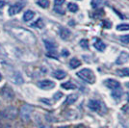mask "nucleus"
Masks as SVG:
<instances>
[{"label": "nucleus", "mask_w": 129, "mask_h": 128, "mask_svg": "<svg viewBox=\"0 0 129 128\" xmlns=\"http://www.w3.org/2000/svg\"><path fill=\"white\" fill-rule=\"evenodd\" d=\"M37 122H38V125L40 128H52L50 125H48V124H44V123H43L41 120H37Z\"/></svg>", "instance_id": "c756f323"}, {"label": "nucleus", "mask_w": 129, "mask_h": 128, "mask_svg": "<svg viewBox=\"0 0 129 128\" xmlns=\"http://www.w3.org/2000/svg\"><path fill=\"white\" fill-rule=\"evenodd\" d=\"M80 66H81V62L78 59L72 58L70 61V67L71 69H76V68H78V67H80Z\"/></svg>", "instance_id": "6ab92c4d"}, {"label": "nucleus", "mask_w": 129, "mask_h": 128, "mask_svg": "<svg viewBox=\"0 0 129 128\" xmlns=\"http://www.w3.org/2000/svg\"><path fill=\"white\" fill-rule=\"evenodd\" d=\"M117 73L121 77H125V76H129V68H125V69H121V70H117Z\"/></svg>", "instance_id": "412c9836"}, {"label": "nucleus", "mask_w": 129, "mask_h": 128, "mask_svg": "<svg viewBox=\"0 0 129 128\" xmlns=\"http://www.w3.org/2000/svg\"><path fill=\"white\" fill-rule=\"evenodd\" d=\"M16 114H17V111H16V108L14 106H10L8 108H6L5 110L2 112V115L3 117H6V118H15L16 117Z\"/></svg>", "instance_id": "39448f33"}, {"label": "nucleus", "mask_w": 129, "mask_h": 128, "mask_svg": "<svg viewBox=\"0 0 129 128\" xmlns=\"http://www.w3.org/2000/svg\"><path fill=\"white\" fill-rule=\"evenodd\" d=\"M2 80V75H1V73H0V81Z\"/></svg>", "instance_id": "a19ab883"}, {"label": "nucleus", "mask_w": 129, "mask_h": 128, "mask_svg": "<svg viewBox=\"0 0 129 128\" xmlns=\"http://www.w3.org/2000/svg\"><path fill=\"white\" fill-rule=\"evenodd\" d=\"M52 76L55 77L56 79H58V80H62V79H64V77L67 76V73L64 72V70H55V71L52 72Z\"/></svg>", "instance_id": "f8f14e48"}, {"label": "nucleus", "mask_w": 129, "mask_h": 128, "mask_svg": "<svg viewBox=\"0 0 129 128\" xmlns=\"http://www.w3.org/2000/svg\"><path fill=\"white\" fill-rule=\"evenodd\" d=\"M120 41L123 43H129V35L121 36V37H120Z\"/></svg>", "instance_id": "7c9ffc66"}, {"label": "nucleus", "mask_w": 129, "mask_h": 128, "mask_svg": "<svg viewBox=\"0 0 129 128\" xmlns=\"http://www.w3.org/2000/svg\"><path fill=\"white\" fill-rule=\"evenodd\" d=\"M37 4L39 6H41L42 8H47L50 4V2H49V0H39L38 2H37Z\"/></svg>", "instance_id": "a878e982"}, {"label": "nucleus", "mask_w": 129, "mask_h": 128, "mask_svg": "<svg viewBox=\"0 0 129 128\" xmlns=\"http://www.w3.org/2000/svg\"><path fill=\"white\" fill-rule=\"evenodd\" d=\"M5 1H3V0H0V9H1V8H3V7H4V6H5Z\"/></svg>", "instance_id": "e433bc0d"}, {"label": "nucleus", "mask_w": 129, "mask_h": 128, "mask_svg": "<svg viewBox=\"0 0 129 128\" xmlns=\"http://www.w3.org/2000/svg\"><path fill=\"white\" fill-rule=\"evenodd\" d=\"M70 36V31L67 28H61L60 29V37L63 40H68Z\"/></svg>", "instance_id": "2eb2a0df"}, {"label": "nucleus", "mask_w": 129, "mask_h": 128, "mask_svg": "<svg viewBox=\"0 0 129 128\" xmlns=\"http://www.w3.org/2000/svg\"><path fill=\"white\" fill-rule=\"evenodd\" d=\"M79 43H80V45L84 48V49H88V48H89V42H88V40H86V39L81 40Z\"/></svg>", "instance_id": "cd10ccee"}, {"label": "nucleus", "mask_w": 129, "mask_h": 128, "mask_svg": "<svg viewBox=\"0 0 129 128\" xmlns=\"http://www.w3.org/2000/svg\"><path fill=\"white\" fill-rule=\"evenodd\" d=\"M38 86L43 90H50L55 87V83L51 80H43L39 82Z\"/></svg>", "instance_id": "6e6552de"}, {"label": "nucleus", "mask_w": 129, "mask_h": 128, "mask_svg": "<svg viewBox=\"0 0 129 128\" xmlns=\"http://www.w3.org/2000/svg\"><path fill=\"white\" fill-rule=\"evenodd\" d=\"M103 15H104V11H103L102 9H99V10L95 9V12H93V13H92V15H91V17L99 18V17H101Z\"/></svg>", "instance_id": "4be33fe9"}, {"label": "nucleus", "mask_w": 129, "mask_h": 128, "mask_svg": "<svg viewBox=\"0 0 129 128\" xmlns=\"http://www.w3.org/2000/svg\"><path fill=\"white\" fill-rule=\"evenodd\" d=\"M127 101L129 102V94H128V95H127Z\"/></svg>", "instance_id": "79ce46f5"}, {"label": "nucleus", "mask_w": 129, "mask_h": 128, "mask_svg": "<svg viewBox=\"0 0 129 128\" xmlns=\"http://www.w3.org/2000/svg\"><path fill=\"white\" fill-rule=\"evenodd\" d=\"M77 76L81 78L82 80L89 83V84H93L95 82V76L93 74V72L90 69H83L80 71L77 72Z\"/></svg>", "instance_id": "f03ea898"}, {"label": "nucleus", "mask_w": 129, "mask_h": 128, "mask_svg": "<svg viewBox=\"0 0 129 128\" xmlns=\"http://www.w3.org/2000/svg\"><path fill=\"white\" fill-rule=\"evenodd\" d=\"M117 30H118V31L129 30V24H119V25L117 26Z\"/></svg>", "instance_id": "bb28decb"}, {"label": "nucleus", "mask_w": 129, "mask_h": 128, "mask_svg": "<svg viewBox=\"0 0 129 128\" xmlns=\"http://www.w3.org/2000/svg\"><path fill=\"white\" fill-rule=\"evenodd\" d=\"M121 110H122V112L125 113L126 115H128L129 116V106L128 105H124V106L121 108Z\"/></svg>", "instance_id": "f704fd0d"}, {"label": "nucleus", "mask_w": 129, "mask_h": 128, "mask_svg": "<svg viewBox=\"0 0 129 128\" xmlns=\"http://www.w3.org/2000/svg\"><path fill=\"white\" fill-rule=\"evenodd\" d=\"M33 112V107L30 105H23L20 109V117H21L22 120L24 121H28L30 119L31 114Z\"/></svg>", "instance_id": "20e7f679"}, {"label": "nucleus", "mask_w": 129, "mask_h": 128, "mask_svg": "<svg viewBox=\"0 0 129 128\" xmlns=\"http://www.w3.org/2000/svg\"><path fill=\"white\" fill-rule=\"evenodd\" d=\"M31 26L36 27V28H43V26H44V23H43V19H42V18H39V19H37L36 21L33 23Z\"/></svg>", "instance_id": "b1692460"}, {"label": "nucleus", "mask_w": 129, "mask_h": 128, "mask_svg": "<svg viewBox=\"0 0 129 128\" xmlns=\"http://www.w3.org/2000/svg\"><path fill=\"white\" fill-rule=\"evenodd\" d=\"M75 128H87L86 126H84L83 124H79V125H77Z\"/></svg>", "instance_id": "4c0bfd02"}, {"label": "nucleus", "mask_w": 129, "mask_h": 128, "mask_svg": "<svg viewBox=\"0 0 129 128\" xmlns=\"http://www.w3.org/2000/svg\"><path fill=\"white\" fill-rule=\"evenodd\" d=\"M47 56L48 57H53V58H58V55H57V53L55 52V51H49L48 53H47Z\"/></svg>", "instance_id": "473e14b6"}, {"label": "nucleus", "mask_w": 129, "mask_h": 128, "mask_svg": "<svg viewBox=\"0 0 129 128\" xmlns=\"http://www.w3.org/2000/svg\"><path fill=\"white\" fill-rule=\"evenodd\" d=\"M61 87L63 89H64V90H74V89H76V86L73 83L70 82V81L69 82H66V83H63L61 85Z\"/></svg>", "instance_id": "aec40b11"}, {"label": "nucleus", "mask_w": 129, "mask_h": 128, "mask_svg": "<svg viewBox=\"0 0 129 128\" xmlns=\"http://www.w3.org/2000/svg\"><path fill=\"white\" fill-rule=\"evenodd\" d=\"M89 108L91 109V111H94V112H97L99 113L100 115H102V110L103 108H105L104 106V104H103L102 102H100L99 100H94V99H91L89 101Z\"/></svg>", "instance_id": "7ed1b4c3"}, {"label": "nucleus", "mask_w": 129, "mask_h": 128, "mask_svg": "<svg viewBox=\"0 0 129 128\" xmlns=\"http://www.w3.org/2000/svg\"><path fill=\"white\" fill-rule=\"evenodd\" d=\"M104 84H105L106 87H108L109 89H111L112 91L120 88L119 82H118L117 80H114V79H107V80L104 82Z\"/></svg>", "instance_id": "1a4fd4ad"}, {"label": "nucleus", "mask_w": 129, "mask_h": 128, "mask_svg": "<svg viewBox=\"0 0 129 128\" xmlns=\"http://www.w3.org/2000/svg\"><path fill=\"white\" fill-rule=\"evenodd\" d=\"M58 128H70L69 126H61V127H58Z\"/></svg>", "instance_id": "58836bf2"}, {"label": "nucleus", "mask_w": 129, "mask_h": 128, "mask_svg": "<svg viewBox=\"0 0 129 128\" xmlns=\"http://www.w3.org/2000/svg\"><path fill=\"white\" fill-rule=\"evenodd\" d=\"M66 0H54V3L55 6H62Z\"/></svg>", "instance_id": "72a5a7b5"}, {"label": "nucleus", "mask_w": 129, "mask_h": 128, "mask_svg": "<svg viewBox=\"0 0 129 128\" xmlns=\"http://www.w3.org/2000/svg\"><path fill=\"white\" fill-rule=\"evenodd\" d=\"M77 99H78V95H77V94H75V93L70 94V95L67 97L66 101H64V105H71V104H73L74 102H76Z\"/></svg>", "instance_id": "ddd939ff"}, {"label": "nucleus", "mask_w": 129, "mask_h": 128, "mask_svg": "<svg viewBox=\"0 0 129 128\" xmlns=\"http://www.w3.org/2000/svg\"><path fill=\"white\" fill-rule=\"evenodd\" d=\"M129 60V53L125 52V51H122L121 53L119 54V56L118 57L117 61H116V64L117 65H122L124 63H126Z\"/></svg>", "instance_id": "9b49d317"}, {"label": "nucleus", "mask_w": 129, "mask_h": 128, "mask_svg": "<svg viewBox=\"0 0 129 128\" xmlns=\"http://www.w3.org/2000/svg\"><path fill=\"white\" fill-rule=\"evenodd\" d=\"M126 87H127V88H129V82H128V83H126Z\"/></svg>", "instance_id": "ea45409f"}, {"label": "nucleus", "mask_w": 129, "mask_h": 128, "mask_svg": "<svg viewBox=\"0 0 129 128\" xmlns=\"http://www.w3.org/2000/svg\"><path fill=\"white\" fill-rule=\"evenodd\" d=\"M68 9H69V11L71 12V13H75V12L78 11V5L75 4V3H69Z\"/></svg>", "instance_id": "393cba45"}, {"label": "nucleus", "mask_w": 129, "mask_h": 128, "mask_svg": "<svg viewBox=\"0 0 129 128\" xmlns=\"http://www.w3.org/2000/svg\"><path fill=\"white\" fill-rule=\"evenodd\" d=\"M121 95H122V90H121V88L117 89V90H114L112 91V96H113L116 100H118L121 97Z\"/></svg>", "instance_id": "a211bd4d"}, {"label": "nucleus", "mask_w": 129, "mask_h": 128, "mask_svg": "<svg viewBox=\"0 0 129 128\" xmlns=\"http://www.w3.org/2000/svg\"><path fill=\"white\" fill-rule=\"evenodd\" d=\"M23 8V5L21 3H16V4H13V5L10 6L9 10H8V14L10 16H15L16 14H18L19 12L22 10Z\"/></svg>", "instance_id": "423d86ee"}, {"label": "nucleus", "mask_w": 129, "mask_h": 128, "mask_svg": "<svg viewBox=\"0 0 129 128\" xmlns=\"http://www.w3.org/2000/svg\"><path fill=\"white\" fill-rule=\"evenodd\" d=\"M2 95L4 96V98L9 99V100H11V99H13L15 97L13 90H12L10 87H8V86H5L3 88V90H2Z\"/></svg>", "instance_id": "9d476101"}, {"label": "nucleus", "mask_w": 129, "mask_h": 128, "mask_svg": "<svg viewBox=\"0 0 129 128\" xmlns=\"http://www.w3.org/2000/svg\"><path fill=\"white\" fill-rule=\"evenodd\" d=\"M9 31L13 36H15L21 43H26V44H34L36 43L35 35L27 29L20 28V27H11Z\"/></svg>", "instance_id": "f257e3e1"}, {"label": "nucleus", "mask_w": 129, "mask_h": 128, "mask_svg": "<svg viewBox=\"0 0 129 128\" xmlns=\"http://www.w3.org/2000/svg\"><path fill=\"white\" fill-rule=\"evenodd\" d=\"M62 96H63V93H62V92H60V91H58V92H56V93L53 95V98L55 99V100H59Z\"/></svg>", "instance_id": "2f4dec72"}, {"label": "nucleus", "mask_w": 129, "mask_h": 128, "mask_svg": "<svg viewBox=\"0 0 129 128\" xmlns=\"http://www.w3.org/2000/svg\"><path fill=\"white\" fill-rule=\"evenodd\" d=\"M9 77H10V80L16 85H21L23 83V78L21 77V74L17 71H14Z\"/></svg>", "instance_id": "0eeeda50"}, {"label": "nucleus", "mask_w": 129, "mask_h": 128, "mask_svg": "<svg viewBox=\"0 0 129 128\" xmlns=\"http://www.w3.org/2000/svg\"><path fill=\"white\" fill-rule=\"evenodd\" d=\"M102 26H103V28L110 29V28L112 27V23L109 21V20H103V21H102Z\"/></svg>", "instance_id": "c85d7f7f"}, {"label": "nucleus", "mask_w": 129, "mask_h": 128, "mask_svg": "<svg viewBox=\"0 0 129 128\" xmlns=\"http://www.w3.org/2000/svg\"><path fill=\"white\" fill-rule=\"evenodd\" d=\"M35 16V13L31 10H28L24 13V15H23V20L24 21H30L31 19H33V17Z\"/></svg>", "instance_id": "dca6fc26"}, {"label": "nucleus", "mask_w": 129, "mask_h": 128, "mask_svg": "<svg viewBox=\"0 0 129 128\" xmlns=\"http://www.w3.org/2000/svg\"><path fill=\"white\" fill-rule=\"evenodd\" d=\"M44 44H45V47L48 51H54L56 48H57V45L56 43H54L53 42H50V41H46L44 40Z\"/></svg>", "instance_id": "f3484780"}, {"label": "nucleus", "mask_w": 129, "mask_h": 128, "mask_svg": "<svg viewBox=\"0 0 129 128\" xmlns=\"http://www.w3.org/2000/svg\"><path fill=\"white\" fill-rule=\"evenodd\" d=\"M62 55H63V56H64V57H68V56L70 55V52H69L68 50H66V49H64V50L62 51Z\"/></svg>", "instance_id": "c9c22d12"}, {"label": "nucleus", "mask_w": 129, "mask_h": 128, "mask_svg": "<svg viewBox=\"0 0 129 128\" xmlns=\"http://www.w3.org/2000/svg\"><path fill=\"white\" fill-rule=\"evenodd\" d=\"M91 7L94 9H98L100 6H102L103 0H91Z\"/></svg>", "instance_id": "5701e85b"}, {"label": "nucleus", "mask_w": 129, "mask_h": 128, "mask_svg": "<svg viewBox=\"0 0 129 128\" xmlns=\"http://www.w3.org/2000/svg\"><path fill=\"white\" fill-rule=\"evenodd\" d=\"M93 46H94V48L97 49L98 51H104L105 48H106V45L104 44V43H103L101 40H98V39L96 40V42L94 43Z\"/></svg>", "instance_id": "4468645a"}]
</instances>
